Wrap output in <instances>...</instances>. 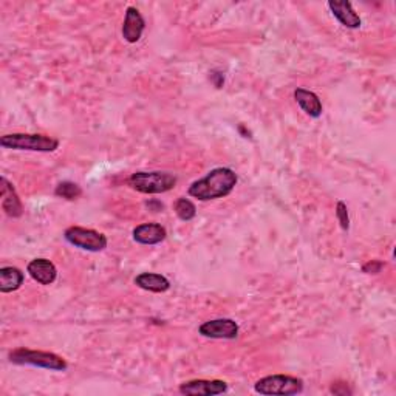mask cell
Returning a JSON list of instances; mask_svg holds the SVG:
<instances>
[{
  "label": "cell",
  "instance_id": "cell-1",
  "mask_svg": "<svg viewBox=\"0 0 396 396\" xmlns=\"http://www.w3.org/2000/svg\"><path fill=\"white\" fill-rule=\"evenodd\" d=\"M238 177L233 169L217 168L189 186V196L201 201L223 198L234 191Z\"/></svg>",
  "mask_w": 396,
  "mask_h": 396
},
{
  "label": "cell",
  "instance_id": "cell-2",
  "mask_svg": "<svg viewBox=\"0 0 396 396\" xmlns=\"http://www.w3.org/2000/svg\"><path fill=\"white\" fill-rule=\"evenodd\" d=\"M0 146L13 151H32V152H55L59 147V141L37 133H10L0 138Z\"/></svg>",
  "mask_w": 396,
  "mask_h": 396
},
{
  "label": "cell",
  "instance_id": "cell-3",
  "mask_svg": "<svg viewBox=\"0 0 396 396\" xmlns=\"http://www.w3.org/2000/svg\"><path fill=\"white\" fill-rule=\"evenodd\" d=\"M10 361L18 365H33V367L47 369V370H56L64 371L69 367V364L62 360L61 356L50 351H39V350H28V348H16L10 353Z\"/></svg>",
  "mask_w": 396,
  "mask_h": 396
},
{
  "label": "cell",
  "instance_id": "cell-4",
  "mask_svg": "<svg viewBox=\"0 0 396 396\" xmlns=\"http://www.w3.org/2000/svg\"><path fill=\"white\" fill-rule=\"evenodd\" d=\"M177 177L169 172H137L129 178V186L141 193H164L174 189Z\"/></svg>",
  "mask_w": 396,
  "mask_h": 396
},
{
  "label": "cell",
  "instance_id": "cell-5",
  "mask_svg": "<svg viewBox=\"0 0 396 396\" xmlns=\"http://www.w3.org/2000/svg\"><path fill=\"white\" fill-rule=\"evenodd\" d=\"M254 390L260 395H297L303 392V381L288 375H271L259 379L254 385Z\"/></svg>",
  "mask_w": 396,
  "mask_h": 396
},
{
  "label": "cell",
  "instance_id": "cell-6",
  "mask_svg": "<svg viewBox=\"0 0 396 396\" xmlns=\"http://www.w3.org/2000/svg\"><path fill=\"white\" fill-rule=\"evenodd\" d=\"M64 237L67 242L74 246V248L84 251L100 252L107 248V237L95 229L71 226L65 231Z\"/></svg>",
  "mask_w": 396,
  "mask_h": 396
},
{
  "label": "cell",
  "instance_id": "cell-7",
  "mask_svg": "<svg viewBox=\"0 0 396 396\" xmlns=\"http://www.w3.org/2000/svg\"><path fill=\"white\" fill-rule=\"evenodd\" d=\"M198 332L201 336L211 339H235L240 328L233 319H214L201 324Z\"/></svg>",
  "mask_w": 396,
  "mask_h": 396
},
{
  "label": "cell",
  "instance_id": "cell-8",
  "mask_svg": "<svg viewBox=\"0 0 396 396\" xmlns=\"http://www.w3.org/2000/svg\"><path fill=\"white\" fill-rule=\"evenodd\" d=\"M228 392V384L220 379H196L180 385V393L188 396H214Z\"/></svg>",
  "mask_w": 396,
  "mask_h": 396
},
{
  "label": "cell",
  "instance_id": "cell-9",
  "mask_svg": "<svg viewBox=\"0 0 396 396\" xmlns=\"http://www.w3.org/2000/svg\"><path fill=\"white\" fill-rule=\"evenodd\" d=\"M144 28H146L144 18L141 16V13L137 8L129 6L125 11V19L123 25L124 39L129 43H137L141 39V36H143Z\"/></svg>",
  "mask_w": 396,
  "mask_h": 396
},
{
  "label": "cell",
  "instance_id": "cell-10",
  "mask_svg": "<svg viewBox=\"0 0 396 396\" xmlns=\"http://www.w3.org/2000/svg\"><path fill=\"white\" fill-rule=\"evenodd\" d=\"M168 231L158 223H143L133 229V240L141 245H158L166 240Z\"/></svg>",
  "mask_w": 396,
  "mask_h": 396
},
{
  "label": "cell",
  "instance_id": "cell-11",
  "mask_svg": "<svg viewBox=\"0 0 396 396\" xmlns=\"http://www.w3.org/2000/svg\"><path fill=\"white\" fill-rule=\"evenodd\" d=\"M27 271L41 285H51L57 278L56 266L47 259L32 260L27 266Z\"/></svg>",
  "mask_w": 396,
  "mask_h": 396
},
{
  "label": "cell",
  "instance_id": "cell-12",
  "mask_svg": "<svg viewBox=\"0 0 396 396\" xmlns=\"http://www.w3.org/2000/svg\"><path fill=\"white\" fill-rule=\"evenodd\" d=\"M0 184H2V207L5 214L13 219H19V217L24 214V206H22V201L18 196L16 189L13 188V184L6 180L5 177L0 178Z\"/></svg>",
  "mask_w": 396,
  "mask_h": 396
},
{
  "label": "cell",
  "instance_id": "cell-13",
  "mask_svg": "<svg viewBox=\"0 0 396 396\" xmlns=\"http://www.w3.org/2000/svg\"><path fill=\"white\" fill-rule=\"evenodd\" d=\"M328 8L332 10L333 16L338 19L343 27L356 29L361 27V18L353 10V5L351 2H328Z\"/></svg>",
  "mask_w": 396,
  "mask_h": 396
},
{
  "label": "cell",
  "instance_id": "cell-14",
  "mask_svg": "<svg viewBox=\"0 0 396 396\" xmlns=\"http://www.w3.org/2000/svg\"><path fill=\"white\" fill-rule=\"evenodd\" d=\"M294 100L308 116L319 118L320 115H322V110H324L322 102H320L319 96L316 93L305 90V88H296Z\"/></svg>",
  "mask_w": 396,
  "mask_h": 396
},
{
  "label": "cell",
  "instance_id": "cell-15",
  "mask_svg": "<svg viewBox=\"0 0 396 396\" xmlns=\"http://www.w3.org/2000/svg\"><path fill=\"white\" fill-rule=\"evenodd\" d=\"M135 285L141 289L152 291V293H166L170 288V282L161 274L141 273L135 278Z\"/></svg>",
  "mask_w": 396,
  "mask_h": 396
},
{
  "label": "cell",
  "instance_id": "cell-16",
  "mask_svg": "<svg viewBox=\"0 0 396 396\" xmlns=\"http://www.w3.org/2000/svg\"><path fill=\"white\" fill-rule=\"evenodd\" d=\"M25 275L16 266L0 268V291L2 293H13L18 291L24 283Z\"/></svg>",
  "mask_w": 396,
  "mask_h": 396
},
{
  "label": "cell",
  "instance_id": "cell-17",
  "mask_svg": "<svg viewBox=\"0 0 396 396\" xmlns=\"http://www.w3.org/2000/svg\"><path fill=\"white\" fill-rule=\"evenodd\" d=\"M174 209H175V214L178 215V219L183 221H189L197 215L196 205H193L192 201L188 198H178Z\"/></svg>",
  "mask_w": 396,
  "mask_h": 396
},
{
  "label": "cell",
  "instance_id": "cell-18",
  "mask_svg": "<svg viewBox=\"0 0 396 396\" xmlns=\"http://www.w3.org/2000/svg\"><path fill=\"white\" fill-rule=\"evenodd\" d=\"M55 193L57 197H62L65 200H76L82 196L81 186L73 182H62L56 186Z\"/></svg>",
  "mask_w": 396,
  "mask_h": 396
},
{
  "label": "cell",
  "instance_id": "cell-19",
  "mask_svg": "<svg viewBox=\"0 0 396 396\" xmlns=\"http://www.w3.org/2000/svg\"><path fill=\"white\" fill-rule=\"evenodd\" d=\"M336 217L341 223V228L343 231H348L350 228V217H348V209L347 205L343 201H338V206H336Z\"/></svg>",
  "mask_w": 396,
  "mask_h": 396
},
{
  "label": "cell",
  "instance_id": "cell-20",
  "mask_svg": "<svg viewBox=\"0 0 396 396\" xmlns=\"http://www.w3.org/2000/svg\"><path fill=\"white\" fill-rule=\"evenodd\" d=\"M383 268H384L383 261L370 260V261H367V264L362 266V271L367 273V274H378V273H381V270H383Z\"/></svg>",
  "mask_w": 396,
  "mask_h": 396
}]
</instances>
